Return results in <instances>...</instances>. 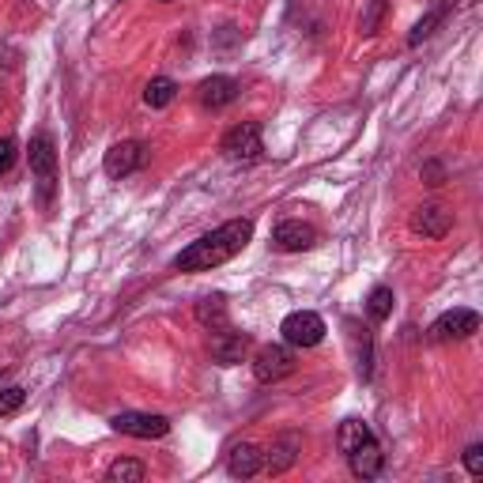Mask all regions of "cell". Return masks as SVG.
Listing matches in <instances>:
<instances>
[{
	"mask_svg": "<svg viewBox=\"0 0 483 483\" xmlns=\"http://www.w3.org/2000/svg\"><path fill=\"white\" fill-rule=\"evenodd\" d=\"M280 332H283L287 347H317L325 340V321H321V313H313V310H295L283 317Z\"/></svg>",
	"mask_w": 483,
	"mask_h": 483,
	"instance_id": "cell-2",
	"label": "cell"
},
{
	"mask_svg": "<svg viewBox=\"0 0 483 483\" xmlns=\"http://www.w3.org/2000/svg\"><path fill=\"white\" fill-rule=\"evenodd\" d=\"M472 332H479V313L476 310H449L431 325L434 340H468Z\"/></svg>",
	"mask_w": 483,
	"mask_h": 483,
	"instance_id": "cell-8",
	"label": "cell"
},
{
	"mask_svg": "<svg viewBox=\"0 0 483 483\" xmlns=\"http://www.w3.org/2000/svg\"><path fill=\"white\" fill-rule=\"evenodd\" d=\"M298 449H302V442H298V434H280L276 442H272V449L265 453V468L272 476H280V472H287L295 461H298Z\"/></svg>",
	"mask_w": 483,
	"mask_h": 483,
	"instance_id": "cell-13",
	"label": "cell"
},
{
	"mask_svg": "<svg viewBox=\"0 0 483 483\" xmlns=\"http://www.w3.org/2000/svg\"><path fill=\"white\" fill-rule=\"evenodd\" d=\"M389 12V0H362V15H359V30L362 35H377V27H382Z\"/></svg>",
	"mask_w": 483,
	"mask_h": 483,
	"instance_id": "cell-20",
	"label": "cell"
},
{
	"mask_svg": "<svg viewBox=\"0 0 483 483\" xmlns=\"http://www.w3.org/2000/svg\"><path fill=\"white\" fill-rule=\"evenodd\" d=\"M419 178L427 181V186H446V166L442 162H423Z\"/></svg>",
	"mask_w": 483,
	"mask_h": 483,
	"instance_id": "cell-25",
	"label": "cell"
},
{
	"mask_svg": "<svg viewBox=\"0 0 483 483\" xmlns=\"http://www.w3.org/2000/svg\"><path fill=\"white\" fill-rule=\"evenodd\" d=\"M442 15H446V8H442V4H438L431 15H423V20L416 23V30H412V35H408V45H419V42H427V38L434 35V27L442 23Z\"/></svg>",
	"mask_w": 483,
	"mask_h": 483,
	"instance_id": "cell-22",
	"label": "cell"
},
{
	"mask_svg": "<svg viewBox=\"0 0 483 483\" xmlns=\"http://www.w3.org/2000/svg\"><path fill=\"white\" fill-rule=\"evenodd\" d=\"M15 162V144L12 140H0V174H8Z\"/></svg>",
	"mask_w": 483,
	"mask_h": 483,
	"instance_id": "cell-26",
	"label": "cell"
},
{
	"mask_svg": "<svg viewBox=\"0 0 483 483\" xmlns=\"http://www.w3.org/2000/svg\"><path fill=\"white\" fill-rule=\"evenodd\" d=\"M261 151L265 144H261V125L257 121H242V125H234L223 136V155L234 162H253V159H261Z\"/></svg>",
	"mask_w": 483,
	"mask_h": 483,
	"instance_id": "cell-4",
	"label": "cell"
},
{
	"mask_svg": "<svg viewBox=\"0 0 483 483\" xmlns=\"http://www.w3.org/2000/svg\"><path fill=\"white\" fill-rule=\"evenodd\" d=\"M196 321H201L204 329H211V332L231 329V317H226V298L223 295L201 298V302H196Z\"/></svg>",
	"mask_w": 483,
	"mask_h": 483,
	"instance_id": "cell-16",
	"label": "cell"
},
{
	"mask_svg": "<svg viewBox=\"0 0 483 483\" xmlns=\"http://www.w3.org/2000/svg\"><path fill=\"white\" fill-rule=\"evenodd\" d=\"M23 400H27V389H20V385H12V389L0 392V419L12 416V412H20Z\"/></svg>",
	"mask_w": 483,
	"mask_h": 483,
	"instance_id": "cell-23",
	"label": "cell"
},
{
	"mask_svg": "<svg viewBox=\"0 0 483 483\" xmlns=\"http://www.w3.org/2000/svg\"><path fill=\"white\" fill-rule=\"evenodd\" d=\"M261 464H265V453L249 442H242V446L231 449V457H226V472L238 476V479H249V476L261 472Z\"/></svg>",
	"mask_w": 483,
	"mask_h": 483,
	"instance_id": "cell-15",
	"label": "cell"
},
{
	"mask_svg": "<svg viewBox=\"0 0 483 483\" xmlns=\"http://www.w3.org/2000/svg\"><path fill=\"white\" fill-rule=\"evenodd\" d=\"M291 370H295V355H291V347H287V344H265L261 352L253 355V377L261 385L283 382Z\"/></svg>",
	"mask_w": 483,
	"mask_h": 483,
	"instance_id": "cell-3",
	"label": "cell"
},
{
	"mask_svg": "<svg viewBox=\"0 0 483 483\" xmlns=\"http://www.w3.org/2000/svg\"><path fill=\"white\" fill-rule=\"evenodd\" d=\"M453 226V211H446L442 204H423L412 216V231L423 238H446Z\"/></svg>",
	"mask_w": 483,
	"mask_h": 483,
	"instance_id": "cell-10",
	"label": "cell"
},
{
	"mask_svg": "<svg viewBox=\"0 0 483 483\" xmlns=\"http://www.w3.org/2000/svg\"><path fill=\"white\" fill-rule=\"evenodd\" d=\"M140 166H144V144H136V140L114 144L110 151H106V159H102L106 178H129L132 170H140Z\"/></svg>",
	"mask_w": 483,
	"mask_h": 483,
	"instance_id": "cell-7",
	"label": "cell"
},
{
	"mask_svg": "<svg viewBox=\"0 0 483 483\" xmlns=\"http://www.w3.org/2000/svg\"><path fill=\"white\" fill-rule=\"evenodd\" d=\"M147 476V468L140 461H132V457H121L110 464V472H106V479L110 483H140Z\"/></svg>",
	"mask_w": 483,
	"mask_h": 483,
	"instance_id": "cell-19",
	"label": "cell"
},
{
	"mask_svg": "<svg viewBox=\"0 0 483 483\" xmlns=\"http://www.w3.org/2000/svg\"><path fill=\"white\" fill-rule=\"evenodd\" d=\"M30 170L38 178V189H42V201H50L53 196V181H57V151H53V140L45 132H38L35 140H30Z\"/></svg>",
	"mask_w": 483,
	"mask_h": 483,
	"instance_id": "cell-5",
	"label": "cell"
},
{
	"mask_svg": "<svg viewBox=\"0 0 483 483\" xmlns=\"http://www.w3.org/2000/svg\"><path fill=\"white\" fill-rule=\"evenodd\" d=\"M464 468H468V476H483V446H468L464 449Z\"/></svg>",
	"mask_w": 483,
	"mask_h": 483,
	"instance_id": "cell-24",
	"label": "cell"
},
{
	"mask_svg": "<svg viewBox=\"0 0 483 483\" xmlns=\"http://www.w3.org/2000/svg\"><path fill=\"white\" fill-rule=\"evenodd\" d=\"M347 461H352V472L359 476V479H374L377 472H382V464H385V453H382V446L374 442H362L359 449H352L347 453Z\"/></svg>",
	"mask_w": 483,
	"mask_h": 483,
	"instance_id": "cell-14",
	"label": "cell"
},
{
	"mask_svg": "<svg viewBox=\"0 0 483 483\" xmlns=\"http://www.w3.org/2000/svg\"><path fill=\"white\" fill-rule=\"evenodd\" d=\"M178 95V83L170 80V75H155L147 87H144V102L151 106V110H162V106H170Z\"/></svg>",
	"mask_w": 483,
	"mask_h": 483,
	"instance_id": "cell-18",
	"label": "cell"
},
{
	"mask_svg": "<svg viewBox=\"0 0 483 483\" xmlns=\"http://www.w3.org/2000/svg\"><path fill=\"white\" fill-rule=\"evenodd\" d=\"M249 352V337L246 332H231V329H223L216 332V340H211V359L219 362V367H234V362H242Z\"/></svg>",
	"mask_w": 483,
	"mask_h": 483,
	"instance_id": "cell-11",
	"label": "cell"
},
{
	"mask_svg": "<svg viewBox=\"0 0 483 483\" xmlns=\"http://www.w3.org/2000/svg\"><path fill=\"white\" fill-rule=\"evenodd\" d=\"M392 302H397V298H392L389 287H374L370 298H367V313L374 317V321H385V317L392 313Z\"/></svg>",
	"mask_w": 483,
	"mask_h": 483,
	"instance_id": "cell-21",
	"label": "cell"
},
{
	"mask_svg": "<svg viewBox=\"0 0 483 483\" xmlns=\"http://www.w3.org/2000/svg\"><path fill=\"white\" fill-rule=\"evenodd\" d=\"M249 238H253V223L249 219H231V223L216 226L211 234L196 238L193 246L181 249L174 257V268L178 272H211V268L226 265L231 257H238L242 249H246Z\"/></svg>",
	"mask_w": 483,
	"mask_h": 483,
	"instance_id": "cell-1",
	"label": "cell"
},
{
	"mask_svg": "<svg viewBox=\"0 0 483 483\" xmlns=\"http://www.w3.org/2000/svg\"><path fill=\"white\" fill-rule=\"evenodd\" d=\"M196 99H201V106H208V110H223V106H231L238 99V80H231V75H211V80L201 83Z\"/></svg>",
	"mask_w": 483,
	"mask_h": 483,
	"instance_id": "cell-12",
	"label": "cell"
},
{
	"mask_svg": "<svg viewBox=\"0 0 483 483\" xmlns=\"http://www.w3.org/2000/svg\"><path fill=\"white\" fill-rule=\"evenodd\" d=\"M313 242H317V231L302 219H283L276 231H272V246L283 253H302V249H310Z\"/></svg>",
	"mask_w": 483,
	"mask_h": 483,
	"instance_id": "cell-9",
	"label": "cell"
},
{
	"mask_svg": "<svg viewBox=\"0 0 483 483\" xmlns=\"http://www.w3.org/2000/svg\"><path fill=\"white\" fill-rule=\"evenodd\" d=\"M110 427L129 438H162V434H170V419L155 416V412H117L110 419Z\"/></svg>",
	"mask_w": 483,
	"mask_h": 483,
	"instance_id": "cell-6",
	"label": "cell"
},
{
	"mask_svg": "<svg viewBox=\"0 0 483 483\" xmlns=\"http://www.w3.org/2000/svg\"><path fill=\"white\" fill-rule=\"evenodd\" d=\"M370 427L362 419H344L340 423V434H337V446H340V453H352V449H359L362 442H370Z\"/></svg>",
	"mask_w": 483,
	"mask_h": 483,
	"instance_id": "cell-17",
	"label": "cell"
}]
</instances>
